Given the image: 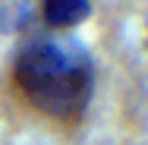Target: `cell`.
<instances>
[{"mask_svg":"<svg viewBox=\"0 0 148 145\" xmlns=\"http://www.w3.org/2000/svg\"><path fill=\"white\" fill-rule=\"evenodd\" d=\"M91 16V0H41V22L54 32L82 25Z\"/></svg>","mask_w":148,"mask_h":145,"instance_id":"7a4b0ae2","label":"cell"},{"mask_svg":"<svg viewBox=\"0 0 148 145\" xmlns=\"http://www.w3.org/2000/svg\"><path fill=\"white\" fill-rule=\"evenodd\" d=\"M13 82L38 114L76 123L95 95V60L69 38L35 35L16 51Z\"/></svg>","mask_w":148,"mask_h":145,"instance_id":"6da1fadb","label":"cell"}]
</instances>
